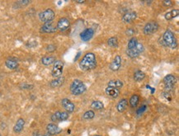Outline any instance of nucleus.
<instances>
[{
    "label": "nucleus",
    "mask_w": 179,
    "mask_h": 136,
    "mask_svg": "<svg viewBox=\"0 0 179 136\" xmlns=\"http://www.w3.org/2000/svg\"><path fill=\"white\" fill-rule=\"evenodd\" d=\"M79 68L83 71L92 70L97 67V59L96 55L92 52H87L80 60L78 63Z\"/></svg>",
    "instance_id": "obj_1"
},
{
    "label": "nucleus",
    "mask_w": 179,
    "mask_h": 136,
    "mask_svg": "<svg viewBox=\"0 0 179 136\" xmlns=\"http://www.w3.org/2000/svg\"><path fill=\"white\" fill-rule=\"evenodd\" d=\"M162 40H163L164 45L165 46L169 47V48L174 50L178 46V42H177V40H176L174 34L170 30H166L165 31L163 35Z\"/></svg>",
    "instance_id": "obj_2"
},
{
    "label": "nucleus",
    "mask_w": 179,
    "mask_h": 136,
    "mask_svg": "<svg viewBox=\"0 0 179 136\" xmlns=\"http://www.w3.org/2000/svg\"><path fill=\"white\" fill-rule=\"evenodd\" d=\"M69 90L73 96H79L86 92L87 87L80 79H74L69 86Z\"/></svg>",
    "instance_id": "obj_3"
},
{
    "label": "nucleus",
    "mask_w": 179,
    "mask_h": 136,
    "mask_svg": "<svg viewBox=\"0 0 179 136\" xmlns=\"http://www.w3.org/2000/svg\"><path fill=\"white\" fill-rule=\"evenodd\" d=\"M55 13L53 10L50 9V8L44 10L39 14V18L41 20V22H42L44 24L52 22L53 20L55 19Z\"/></svg>",
    "instance_id": "obj_4"
},
{
    "label": "nucleus",
    "mask_w": 179,
    "mask_h": 136,
    "mask_svg": "<svg viewBox=\"0 0 179 136\" xmlns=\"http://www.w3.org/2000/svg\"><path fill=\"white\" fill-rule=\"evenodd\" d=\"M177 83V78L173 74H168L164 78V83L165 86V92H170L174 90L175 85Z\"/></svg>",
    "instance_id": "obj_5"
},
{
    "label": "nucleus",
    "mask_w": 179,
    "mask_h": 136,
    "mask_svg": "<svg viewBox=\"0 0 179 136\" xmlns=\"http://www.w3.org/2000/svg\"><path fill=\"white\" fill-rule=\"evenodd\" d=\"M64 71V63L61 60H56L54 63L52 71H51V75L55 78H59L62 76Z\"/></svg>",
    "instance_id": "obj_6"
},
{
    "label": "nucleus",
    "mask_w": 179,
    "mask_h": 136,
    "mask_svg": "<svg viewBox=\"0 0 179 136\" xmlns=\"http://www.w3.org/2000/svg\"><path fill=\"white\" fill-rule=\"evenodd\" d=\"M145 50V47L143 44L138 43V45H136V48L132 49V50H126V54L131 59H135L139 57L141 54V53H143Z\"/></svg>",
    "instance_id": "obj_7"
},
{
    "label": "nucleus",
    "mask_w": 179,
    "mask_h": 136,
    "mask_svg": "<svg viewBox=\"0 0 179 136\" xmlns=\"http://www.w3.org/2000/svg\"><path fill=\"white\" fill-rule=\"evenodd\" d=\"M159 28V25L157 22H150L148 23H146L145 26L144 27V29H143V31H144V34L145 35H151L155 33L158 30Z\"/></svg>",
    "instance_id": "obj_8"
},
{
    "label": "nucleus",
    "mask_w": 179,
    "mask_h": 136,
    "mask_svg": "<svg viewBox=\"0 0 179 136\" xmlns=\"http://www.w3.org/2000/svg\"><path fill=\"white\" fill-rule=\"evenodd\" d=\"M69 116V114L68 112H61V111H57L55 112L54 114H52V116L50 117L51 121L53 122H57V121H66L68 120Z\"/></svg>",
    "instance_id": "obj_9"
},
{
    "label": "nucleus",
    "mask_w": 179,
    "mask_h": 136,
    "mask_svg": "<svg viewBox=\"0 0 179 136\" xmlns=\"http://www.w3.org/2000/svg\"><path fill=\"white\" fill-rule=\"evenodd\" d=\"M61 105H62V107L65 110V112H68L69 114L73 112L75 110L74 104L68 98H63L61 100Z\"/></svg>",
    "instance_id": "obj_10"
},
{
    "label": "nucleus",
    "mask_w": 179,
    "mask_h": 136,
    "mask_svg": "<svg viewBox=\"0 0 179 136\" xmlns=\"http://www.w3.org/2000/svg\"><path fill=\"white\" fill-rule=\"evenodd\" d=\"M57 31L56 27L53 25L52 22H49V23H45L42 25V27H41L40 31L41 33H45V34H51L55 33Z\"/></svg>",
    "instance_id": "obj_11"
},
{
    "label": "nucleus",
    "mask_w": 179,
    "mask_h": 136,
    "mask_svg": "<svg viewBox=\"0 0 179 136\" xmlns=\"http://www.w3.org/2000/svg\"><path fill=\"white\" fill-rule=\"evenodd\" d=\"M70 27V22L69 21L68 18L66 17H61L59 20L57 25H56V28L60 31H64L66 30H68Z\"/></svg>",
    "instance_id": "obj_12"
},
{
    "label": "nucleus",
    "mask_w": 179,
    "mask_h": 136,
    "mask_svg": "<svg viewBox=\"0 0 179 136\" xmlns=\"http://www.w3.org/2000/svg\"><path fill=\"white\" fill-rule=\"evenodd\" d=\"M46 131H47L46 133H48L50 135L52 136L60 134L62 130L57 125H55V123H50L46 126Z\"/></svg>",
    "instance_id": "obj_13"
},
{
    "label": "nucleus",
    "mask_w": 179,
    "mask_h": 136,
    "mask_svg": "<svg viewBox=\"0 0 179 136\" xmlns=\"http://www.w3.org/2000/svg\"><path fill=\"white\" fill-rule=\"evenodd\" d=\"M94 36V30L92 28H87L80 33V38L83 41H88Z\"/></svg>",
    "instance_id": "obj_14"
},
{
    "label": "nucleus",
    "mask_w": 179,
    "mask_h": 136,
    "mask_svg": "<svg viewBox=\"0 0 179 136\" xmlns=\"http://www.w3.org/2000/svg\"><path fill=\"white\" fill-rule=\"evenodd\" d=\"M137 18V13L136 12H128L122 16L121 20L125 23H131Z\"/></svg>",
    "instance_id": "obj_15"
},
{
    "label": "nucleus",
    "mask_w": 179,
    "mask_h": 136,
    "mask_svg": "<svg viewBox=\"0 0 179 136\" xmlns=\"http://www.w3.org/2000/svg\"><path fill=\"white\" fill-rule=\"evenodd\" d=\"M18 65H19L18 59L16 58H13V57L8 58L5 61V66L11 70H14L16 68H17Z\"/></svg>",
    "instance_id": "obj_16"
},
{
    "label": "nucleus",
    "mask_w": 179,
    "mask_h": 136,
    "mask_svg": "<svg viewBox=\"0 0 179 136\" xmlns=\"http://www.w3.org/2000/svg\"><path fill=\"white\" fill-rule=\"evenodd\" d=\"M121 57L120 55H116V57L114 58V59L112 60V62L110 63L109 68L112 71H117L119 68H121Z\"/></svg>",
    "instance_id": "obj_17"
},
{
    "label": "nucleus",
    "mask_w": 179,
    "mask_h": 136,
    "mask_svg": "<svg viewBox=\"0 0 179 136\" xmlns=\"http://www.w3.org/2000/svg\"><path fill=\"white\" fill-rule=\"evenodd\" d=\"M105 92H106V94H107L108 97H111V98H113V99L117 98V97H119V95H120L119 89L112 88V87H108V86H107V88H106V89H105Z\"/></svg>",
    "instance_id": "obj_18"
},
{
    "label": "nucleus",
    "mask_w": 179,
    "mask_h": 136,
    "mask_svg": "<svg viewBox=\"0 0 179 136\" xmlns=\"http://www.w3.org/2000/svg\"><path fill=\"white\" fill-rule=\"evenodd\" d=\"M24 119H23V118H19V119L17 121V122H16L14 126H13V131H14L15 133H17V134L21 133V132L22 131V130L24 129Z\"/></svg>",
    "instance_id": "obj_19"
},
{
    "label": "nucleus",
    "mask_w": 179,
    "mask_h": 136,
    "mask_svg": "<svg viewBox=\"0 0 179 136\" xmlns=\"http://www.w3.org/2000/svg\"><path fill=\"white\" fill-rule=\"evenodd\" d=\"M56 61V58L53 55H46L41 58V63L45 66H49L54 64V63Z\"/></svg>",
    "instance_id": "obj_20"
},
{
    "label": "nucleus",
    "mask_w": 179,
    "mask_h": 136,
    "mask_svg": "<svg viewBox=\"0 0 179 136\" xmlns=\"http://www.w3.org/2000/svg\"><path fill=\"white\" fill-rule=\"evenodd\" d=\"M128 106V101L126 98H123L121 99L120 102L117 103L116 105V110L118 111V112H123L126 111V109L127 108Z\"/></svg>",
    "instance_id": "obj_21"
},
{
    "label": "nucleus",
    "mask_w": 179,
    "mask_h": 136,
    "mask_svg": "<svg viewBox=\"0 0 179 136\" xmlns=\"http://www.w3.org/2000/svg\"><path fill=\"white\" fill-rule=\"evenodd\" d=\"M107 85H108V87H112V88L119 89V88L124 87V83L120 79H112V80L108 82Z\"/></svg>",
    "instance_id": "obj_22"
},
{
    "label": "nucleus",
    "mask_w": 179,
    "mask_h": 136,
    "mask_svg": "<svg viewBox=\"0 0 179 136\" xmlns=\"http://www.w3.org/2000/svg\"><path fill=\"white\" fill-rule=\"evenodd\" d=\"M64 82V77H59V78H56L55 79H53L50 83V86L51 88H59L62 86V84Z\"/></svg>",
    "instance_id": "obj_23"
},
{
    "label": "nucleus",
    "mask_w": 179,
    "mask_h": 136,
    "mask_svg": "<svg viewBox=\"0 0 179 136\" xmlns=\"http://www.w3.org/2000/svg\"><path fill=\"white\" fill-rule=\"evenodd\" d=\"M179 14V10L178 9H173L170 12H168L166 13L164 15L165 19L168 20V21H170V20L173 19L175 17H177Z\"/></svg>",
    "instance_id": "obj_24"
},
{
    "label": "nucleus",
    "mask_w": 179,
    "mask_h": 136,
    "mask_svg": "<svg viewBox=\"0 0 179 136\" xmlns=\"http://www.w3.org/2000/svg\"><path fill=\"white\" fill-rule=\"evenodd\" d=\"M140 99H141V97H140V96L139 95H137V94H134V95H132L131 97V98H130V106H131V107H132V108H136L137 106H138V104H139V102H140Z\"/></svg>",
    "instance_id": "obj_25"
},
{
    "label": "nucleus",
    "mask_w": 179,
    "mask_h": 136,
    "mask_svg": "<svg viewBox=\"0 0 179 136\" xmlns=\"http://www.w3.org/2000/svg\"><path fill=\"white\" fill-rule=\"evenodd\" d=\"M145 73L141 70H136L134 73V80L136 82H141L145 78Z\"/></svg>",
    "instance_id": "obj_26"
},
{
    "label": "nucleus",
    "mask_w": 179,
    "mask_h": 136,
    "mask_svg": "<svg viewBox=\"0 0 179 136\" xmlns=\"http://www.w3.org/2000/svg\"><path fill=\"white\" fill-rule=\"evenodd\" d=\"M107 45L111 48H117L119 45V42L116 36H112L107 40Z\"/></svg>",
    "instance_id": "obj_27"
},
{
    "label": "nucleus",
    "mask_w": 179,
    "mask_h": 136,
    "mask_svg": "<svg viewBox=\"0 0 179 136\" xmlns=\"http://www.w3.org/2000/svg\"><path fill=\"white\" fill-rule=\"evenodd\" d=\"M138 39L136 37H131L129 40L128 44H127V50H132V49L136 48V45H138Z\"/></svg>",
    "instance_id": "obj_28"
},
{
    "label": "nucleus",
    "mask_w": 179,
    "mask_h": 136,
    "mask_svg": "<svg viewBox=\"0 0 179 136\" xmlns=\"http://www.w3.org/2000/svg\"><path fill=\"white\" fill-rule=\"evenodd\" d=\"M91 107L93 110L98 111V110H102L104 108V104L101 101H93L91 103Z\"/></svg>",
    "instance_id": "obj_29"
},
{
    "label": "nucleus",
    "mask_w": 179,
    "mask_h": 136,
    "mask_svg": "<svg viewBox=\"0 0 179 136\" xmlns=\"http://www.w3.org/2000/svg\"><path fill=\"white\" fill-rule=\"evenodd\" d=\"M95 116V113L92 110H89L87 112H84V114L83 115V118L84 120H92Z\"/></svg>",
    "instance_id": "obj_30"
},
{
    "label": "nucleus",
    "mask_w": 179,
    "mask_h": 136,
    "mask_svg": "<svg viewBox=\"0 0 179 136\" xmlns=\"http://www.w3.org/2000/svg\"><path fill=\"white\" fill-rule=\"evenodd\" d=\"M33 85L32 84H29V83H22L20 84V88L22 89H31L33 88Z\"/></svg>",
    "instance_id": "obj_31"
},
{
    "label": "nucleus",
    "mask_w": 179,
    "mask_h": 136,
    "mask_svg": "<svg viewBox=\"0 0 179 136\" xmlns=\"http://www.w3.org/2000/svg\"><path fill=\"white\" fill-rule=\"evenodd\" d=\"M162 96L164 97L166 100H168V101H172V99H173V97H172L170 92H164L162 93Z\"/></svg>",
    "instance_id": "obj_32"
},
{
    "label": "nucleus",
    "mask_w": 179,
    "mask_h": 136,
    "mask_svg": "<svg viewBox=\"0 0 179 136\" xmlns=\"http://www.w3.org/2000/svg\"><path fill=\"white\" fill-rule=\"evenodd\" d=\"M146 109H147V107H146L145 105H143L142 107H140V108L136 111V113H137L138 115H141V114L144 113V112L146 111Z\"/></svg>",
    "instance_id": "obj_33"
},
{
    "label": "nucleus",
    "mask_w": 179,
    "mask_h": 136,
    "mask_svg": "<svg viewBox=\"0 0 179 136\" xmlns=\"http://www.w3.org/2000/svg\"><path fill=\"white\" fill-rule=\"evenodd\" d=\"M135 33H136V31L134 29H132V28H129V29H127L126 31V34L127 36H133Z\"/></svg>",
    "instance_id": "obj_34"
},
{
    "label": "nucleus",
    "mask_w": 179,
    "mask_h": 136,
    "mask_svg": "<svg viewBox=\"0 0 179 136\" xmlns=\"http://www.w3.org/2000/svg\"><path fill=\"white\" fill-rule=\"evenodd\" d=\"M56 49V47L54 45H48L47 46V48H46V50H47V51H50V52H52V51H54Z\"/></svg>",
    "instance_id": "obj_35"
},
{
    "label": "nucleus",
    "mask_w": 179,
    "mask_h": 136,
    "mask_svg": "<svg viewBox=\"0 0 179 136\" xmlns=\"http://www.w3.org/2000/svg\"><path fill=\"white\" fill-rule=\"evenodd\" d=\"M31 3L30 1H20V2H18L17 3H19L20 5H21V7H24V6H26V5H28Z\"/></svg>",
    "instance_id": "obj_36"
},
{
    "label": "nucleus",
    "mask_w": 179,
    "mask_h": 136,
    "mask_svg": "<svg viewBox=\"0 0 179 136\" xmlns=\"http://www.w3.org/2000/svg\"><path fill=\"white\" fill-rule=\"evenodd\" d=\"M163 4L165 5L166 7H171L173 5V3L171 1H164L163 2Z\"/></svg>",
    "instance_id": "obj_37"
},
{
    "label": "nucleus",
    "mask_w": 179,
    "mask_h": 136,
    "mask_svg": "<svg viewBox=\"0 0 179 136\" xmlns=\"http://www.w3.org/2000/svg\"><path fill=\"white\" fill-rule=\"evenodd\" d=\"M33 136H50V135H49L48 133H45V134L42 135V134H40L38 132H36V133H35V135Z\"/></svg>",
    "instance_id": "obj_38"
},
{
    "label": "nucleus",
    "mask_w": 179,
    "mask_h": 136,
    "mask_svg": "<svg viewBox=\"0 0 179 136\" xmlns=\"http://www.w3.org/2000/svg\"><path fill=\"white\" fill-rule=\"evenodd\" d=\"M94 136H102V135H94Z\"/></svg>",
    "instance_id": "obj_39"
},
{
    "label": "nucleus",
    "mask_w": 179,
    "mask_h": 136,
    "mask_svg": "<svg viewBox=\"0 0 179 136\" xmlns=\"http://www.w3.org/2000/svg\"><path fill=\"white\" fill-rule=\"evenodd\" d=\"M0 136H2V135H1V134H0Z\"/></svg>",
    "instance_id": "obj_40"
}]
</instances>
